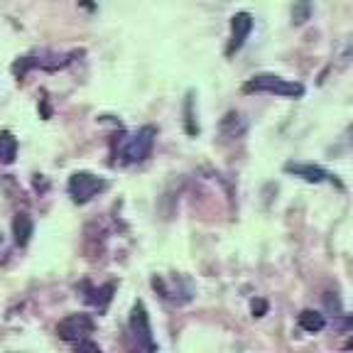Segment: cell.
<instances>
[{
  "label": "cell",
  "instance_id": "obj_12",
  "mask_svg": "<svg viewBox=\"0 0 353 353\" xmlns=\"http://www.w3.org/2000/svg\"><path fill=\"white\" fill-rule=\"evenodd\" d=\"M113 290H116V287H113V285H105V287H101V290H96V292H94V294H99V297L88 299V302H91V304H96V307H99L101 312H103V309H105V304H108V302H110V297H113V294H110V292H113Z\"/></svg>",
  "mask_w": 353,
  "mask_h": 353
},
{
  "label": "cell",
  "instance_id": "obj_7",
  "mask_svg": "<svg viewBox=\"0 0 353 353\" xmlns=\"http://www.w3.org/2000/svg\"><path fill=\"white\" fill-rule=\"evenodd\" d=\"M285 170L292 172L294 176H302L304 182H312V184L324 182L326 176H329L324 170H321V167H316V165H299V162H287Z\"/></svg>",
  "mask_w": 353,
  "mask_h": 353
},
{
  "label": "cell",
  "instance_id": "obj_8",
  "mask_svg": "<svg viewBox=\"0 0 353 353\" xmlns=\"http://www.w3.org/2000/svg\"><path fill=\"white\" fill-rule=\"evenodd\" d=\"M34 233V223L28 214H17L15 221H12V238H15L17 245H28L30 238Z\"/></svg>",
  "mask_w": 353,
  "mask_h": 353
},
{
  "label": "cell",
  "instance_id": "obj_4",
  "mask_svg": "<svg viewBox=\"0 0 353 353\" xmlns=\"http://www.w3.org/2000/svg\"><path fill=\"white\" fill-rule=\"evenodd\" d=\"M105 189V182L101 176L91 174V172H74L72 179H69V194L77 204H86L96 196L99 192Z\"/></svg>",
  "mask_w": 353,
  "mask_h": 353
},
{
  "label": "cell",
  "instance_id": "obj_13",
  "mask_svg": "<svg viewBox=\"0 0 353 353\" xmlns=\"http://www.w3.org/2000/svg\"><path fill=\"white\" fill-rule=\"evenodd\" d=\"M77 353H103V351H101V346H99V343L88 341V339H86V341H81V343H79Z\"/></svg>",
  "mask_w": 353,
  "mask_h": 353
},
{
  "label": "cell",
  "instance_id": "obj_10",
  "mask_svg": "<svg viewBox=\"0 0 353 353\" xmlns=\"http://www.w3.org/2000/svg\"><path fill=\"white\" fill-rule=\"evenodd\" d=\"M17 157V140L12 138V132L3 130L0 132V162L3 165H12Z\"/></svg>",
  "mask_w": 353,
  "mask_h": 353
},
{
  "label": "cell",
  "instance_id": "obj_5",
  "mask_svg": "<svg viewBox=\"0 0 353 353\" xmlns=\"http://www.w3.org/2000/svg\"><path fill=\"white\" fill-rule=\"evenodd\" d=\"M154 138H157V130L152 125H145L140 128L135 135L125 143V150H123V160L125 162H143L150 157L152 152V145Z\"/></svg>",
  "mask_w": 353,
  "mask_h": 353
},
{
  "label": "cell",
  "instance_id": "obj_11",
  "mask_svg": "<svg viewBox=\"0 0 353 353\" xmlns=\"http://www.w3.org/2000/svg\"><path fill=\"white\" fill-rule=\"evenodd\" d=\"M309 17H312V0H294V6H292L294 25H304Z\"/></svg>",
  "mask_w": 353,
  "mask_h": 353
},
{
  "label": "cell",
  "instance_id": "obj_6",
  "mask_svg": "<svg viewBox=\"0 0 353 353\" xmlns=\"http://www.w3.org/2000/svg\"><path fill=\"white\" fill-rule=\"evenodd\" d=\"M250 30H253V17H250V12H236V15L231 17V42H228V47H226L228 57H233L241 50L243 42L248 39Z\"/></svg>",
  "mask_w": 353,
  "mask_h": 353
},
{
  "label": "cell",
  "instance_id": "obj_9",
  "mask_svg": "<svg viewBox=\"0 0 353 353\" xmlns=\"http://www.w3.org/2000/svg\"><path fill=\"white\" fill-rule=\"evenodd\" d=\"M297 321L304 331H309V334H316V331H321L326 326L324 314H319V312H314V309H304V312H299Z\"/></svg>",
  "mask_w": 353,
  "mask_h": 353
},
{
  "label": "cell",
  "instance_id": "obj_14",
  "mask_svg": "<svg viewBox=\"0 0 353 353\" xmlns=\"http://www.w3.org/2000/svg\"><path fill=\"white\" fill-rule=\"evenodd\" d=\"M250 309H253V316H265V312H268V302H265V299H253Z\"/></svg>",
  "mask_w": 353,
  "mask_h": 353
},
{
  "label": "cell",
  "instance_id": "obj_2",
  "mask_svg": "<svg viewBox=\"0 0 353 353\" xmlns=\"http://www.w3.org/2000/svg\"><path fill=\"white\" fill-rule=\"evenodd\" d=\"M130 334H132V339L138 341V346L143 348L145 353H157V343H154V336H152V326H150L148 309H145L143 302H135V304H132V312H130Z\"/></svg>",
  "mask_w": 353,
  "mask_h": 353
},
{
  "label": "cell",
  "instance_id": "obj_1",
  "mask_svg": "<svg viewBox=\"0 0 353 353\" xmlns=\"http://www.w3.org/2000/svg\"><path fill=\"white\" fill-rule=\"evenodd\" d=\"M245 94H253V91H263V94H275V96H290V99H299L304 96V86L299 81H290V79L275 77V74H260L253 77L250 81H245L243 86Z\"/></svg>",
  "mask_w": 353,
  "mask_h": 353
},
{
  "label": "cell",
  "instance_id": "obj_3",
  "mask_svg": "<svg viewBox=\"0 0 353 353\" xmlns=\"http://www.w3.org/2000/svg\"><path fill=\"white\" fill-rule=\"evenodd\" d=\"M94 319L88 314H69L57 324V336L61 341L81 343L88 339V334H94Z\"/></svg>",
  "mask_w": 353,
  "mask_h": 353
}]
</instances>
